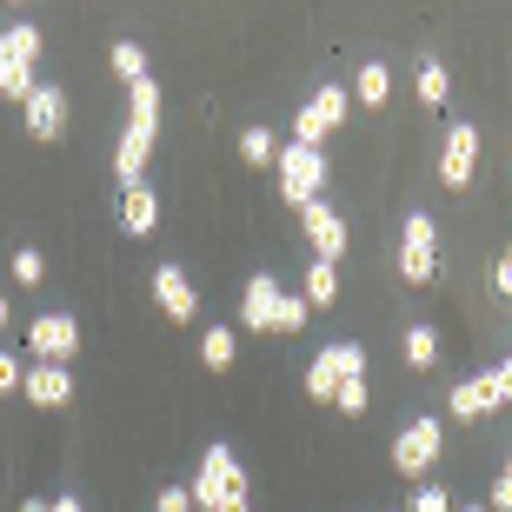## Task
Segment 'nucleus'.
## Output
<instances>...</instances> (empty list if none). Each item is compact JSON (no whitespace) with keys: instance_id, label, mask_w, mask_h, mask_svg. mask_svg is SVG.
<instances>
[{"instance_id":"7ed1b4c3","label":"nucleus","mask_w":512,"mask_h":512,"mask_svg":"<svg viewBox=\"0 0 512 512\" xmlns=\"http://www.w3.org/2000/svg\"><path fill=\"white\" fill-rule=\"evenodd\" d=\"M320 187H326V153L286 140V147H280V193H286V207H313Z\"/></svg>"},{"instance_id":"bb28decb","label":"nucleus","mask_w":512,"mask_h":512,"mask_svg":"<svg viewBox=\"0 0 512 512\" xmlns=\"http://www.w3.org/2000/svg\"><path fill=\"white\" fill-rule=\"evenodd\" d=\"M406 512H453V493H446L439 479H419V486H413V506H406Z\"/></svg>"},{"instance_id":"393cba45","label":"nucleus","mask_w":512,"mask_h":512,"mask_svg":"<svg viewBox=\"0 0 512 512\" xmlns=\"http://www.w3.org/2000/svg\"><path fill=\"white\" fill-rule=\"evenodd\" d=\"M34 94V67H20V60H0V100H27Z\"/></svg>"},{"instance_id":"f03ea898","label":"nucleus","mask_w":512,"mask_h":512,"mask_svg":"<svg viewBox=\"0 0 512 512\" xmlns=\"http://www.w3.org/2000/svg\"><path fill=\"white\" fill-rule=\"evenodd\" d=\"M193 506L200 512H253V486H247V466L227 453V446H213L200 459V473H193Z\"/></svg>"},{"instance_id":"9d476101","label":"nucleus","mask_w":512,"mask_h":512,"mask_svg":"<svg viewBox=\"0 0 512 512\" xmlns=\"http://www.w3.org/2000/svg\"><path fill=\"white\" fill-rule=\"evenodd\" d=\"M20 114H27V133H34V140H60V133H67V94L47 87V80H34V94L20 100Z\"/></svg>"},{"instance_id":"412c9836","label":"nucleus","mask_w":512,"mask_h":512,"mask_svg":"<svg viewBox=\"0 0 512 512\" xmlns=\"http://www.w3.org/2000/svg\"><path fill=\"white\" fill-rule=\"evenodd\" d=\"M446 94H453L446 67L439 60H419V107H446Z\"/></svg>"},{"instance_id":"4be33fe9","label":"nucleus","mask_w":512,"mask_h":512,"mask_svg":"<svg viewBox=\"0 0 512 512\" xmlns=\"http://www.w3.org/2000/svg\"><path fill=\"white\" fill-rule=\"evenodd\" d=\"M240 160H247V167H266V160H280V140L266 127H247L240 133Z\"/></svg>"},{"instance_id":"6ab92c4d","label":"nucleus","mask_w":512,"mask_h":512,"mask_svg":"<svg viewBox=\"0 0 512 512\" xmlns=\"http://www.w3.org/2000/svg\"><path fill=\"white\" fill-rule=\"evenodd\" d=\"M353 94H360L366 107H386V94H393V74H386L380 60H366V67H360V80H353Z\"/></svg>"},{"instance_id":"4468645a","label":"nucleus","mask_w":512,"mask_h":512,"mask_svg":"<svg viewBox=\"0 0 512 512\" xmlns=\"http://www.w3.org/2000/svg\"><path fill=\"white\" fill-rule=\"evenodd\" d=\"M120 227H127V233H153V227H160V187H153V180L120 187Z\"/></svg>"},{"instance_id":"a211bd4d","label":"nucleus","mask_w":512,"mask_h":512,"mask_svg":"<svg viewBox=\"0 0 512 512\" xmlns=\"http://www.w3.org/2000/svg\"><path fill=\"white\" fill-rule=\"evenodd\" d=\"M0 60H20V67H34V60H40V27H34V20L0 27Z\"/></svg>"},{"instance_id":"58836bf2","label":"nucleus","mask_w":512,"mask_h":512,"mask_svg":"<svg viewBox=\"0 0 512 512\" xmlns=\"http://www.w3.org/2000/svg\"><path fill=\"white\" fill-rule=\"evenodd\" d=\"M506 473H512V459H506Z\"/></svg>"},{"instance_id":"ddd939ff","label":"nucleus","mask_w":512,"mask_h":512,"mask_svg":"<svg viewBox=\"0 0 512 512\" xmlns=\"http://www.w3.org/2000/svg\"><path fill=\"white\" fill-rule=\"evenodd\" d=\"M153 300H160L167 320H193V313H200V293H193V280L180 266H160V273H153Z\"/></svg>"},{"instance_id":"2f4dec72","label":"nucleus","mask_w":512,"mask_h":512,"mask_svg":"<svg viewBox=\"0 0 512 512\" xmlns=\"http://www.w3.org/2000/svg\"><path fill=\"white\" fill-rule=\"evenodd\" d=\"M160 512H193V493L187 486H167V493H160Z\"/></svg>"},{"instance_id":"473e14b6","label":"nucleus","mask_w":512,"mask_h":512,"mask_svg":"<svg viewBox=\"0 0 512 512\" xmlns=\"http://www.w3.org/2000/svg\"><path fill=\"white\" fill-rule=\"evenodd\" d=\"M20 373H27V366H20L14 353H0V393H14V386H20Z\"/></svg>"},{"instance_id":"f704fd0d","label":"nucleus","mask_w":512,"mask_h":512,"mask_svg":"<svg viewBox=\"0 0 512 512\" xmlns=\"http://www.w3.org/2000/svg\"><path fill=\"white\" fill-rule=\"evenodd\" d=\"M54 512H87V506H80L74 493H60V499H54Z\"/></svg>"},{"instance_id":"1a4fd4ad","label":"nucleus","mask_w":512,"mask_h":512,"mask_svg":"<svg viewBox=\"0 0 512 512\" xmlns=\"http://www.w3.org/2000/svg\"><path fill=\"white\" fill-rule=\"evenodd\" d=\"M473 167H479V127L473 120H453V127H446V147H439V180H446V187H466Z\"/></svg>"},{"instance_id":"9b49d317","label":"nucleus","mask_w":512,"mask_h":512,"mask_svg":"<svg viewBox=\"0 0 512 512\" xmlns=\"http://www.w3.org/2000/svg\"><path fill=\"white\" fill-rule=\"evenodd\" d=\"M300 227H306V240H313V260H340L346 253V213L340 207H326V200H313V207H300Z\"/></svg>"},{"instance_id":"c9c22d12","label":"nucleus","mask_w":512,"mask_h":512,"mask_svg":"<svg viewBox=\"0 0 512 512\" xmlns=\"http://www.w3.org/2000/svg\"><path fill=\"white\" fill-rule=\"evenodd\" d=\"M20 512H54V506H47V499H20Z\"/></svg>"},{"instance_id":"e433bc0d","label":"nucleus","mask_w":512,"mask_h":512,"mask_svg":"<svg viewBox=\"0 0 512 512\" xmlns=\"http://www.w3.org/2000/svg\"><path fill=\"white\" fill-rule=\"evenodd\" d=\"M0 333H7V300H0Z\"/></svg>"},{"instance_id":"72a5a7b5","label":"nucleus","mask_w":512,"mask_h":512,"mask_svg":"<svg viewBox=\"0 0 512 512\" xmlns=\"http://www.w3.org/2000/svg\"><path fill=\"white\" fill-rule=\"evenodd\" d=\"M493 380H499V399H506V406H512V353H506V360L493 366Z\"/></svg>"},{"instance_id":"f3484780","label":"nucleus","mask_w":512,"mask_h":512,"mask_svg":"<svg viewBox=\"0 0 512 512\" xmlns=\"http://www.w3.org/2000/svg\"><path fill=\"white\" fill-rule=\"evenodd\" d=\"M300 300H306V306H320V313H326L333 300H340V260H313V266H306Z\"/></svg>"},{"instance_id":"20e7f679","label":"nucleus","mask_w":512,"mask_h":512,"mask_svg":"<svg viewBox=\"0 0 512 512\" xmlns=\"http://www.w3.org/2000/svg\"><path fill=\"white\" fill-rule=\"evenodd\" d=\"M439 273V227L433 213H406V227H399V280L426 286Z\"/></svg>"},{"instance_id":"b1692460","label":"nucleus","mask_w":512,"mask_h":512,"mask_svg":"<svg viewBox=\"0 0 512 512\" xmlns=\"http://www.w3.org/2000/svg\"><path fill=\"white\" fill-rule=\"evenodd\" d=\"M306 313H313V306H306L300 293H280V300H273V333H300Z\"/></svg>"},{"instance_id":"c756f323","label":"nucleus","mask_w":512,"mask_h":512,"mask_svg":"<svg viewBox=\"0 0 512 512\" xmlns=\"http://www.w3.org/2000/svg\"><path fill=\"white\" fill-rule=\"evenodd\" d=\"M486 512H512V473L493 479V493H486Z\"/></svg>"},{"instance_id":"6e6552de","label":"nucleus","mask_w":512,"mask_h":512,"mask_svg":"<svg viewBox=\"0 0 512 512\" xmlns=\"http://www.w3.org/2000/svg\"><path fill=\"white\" fill-rule=\"evenodd\" d=\"M346 100H353L346 87H320V94L293 114V140H300V147H320V133H333L346 120Z\"/></svg>"},{"instance_id":"a878e982","label":"nucleus","mask_w":512,"mask_h":512,"mask_svg":"<svg viewBox=\"0 0 512 512\" xmlns=\"http://www.w3.org/2000/svg\"><path fill=\"white\" fill-rule=\"evenodd\" d=\"M366 399H373V393H366V373H353V380L333 386V406H340L346 419H360V413H366Z\"/></svg>"},{"instance_id":"423d86ee","label":"nucleus","mask_w":512,"mask_h":512,"mask_svg":"<svg viewBox=\"0 0 512 512\" xmlns=\"http://www.w3.org/2000/svg\"><path fill=\"white\" fill-rule=\"evenodd\" d=\"M353 373H366V353L353 340H333V346H320V360L306 366V393L320 399V406H333V386L353 380Z\"/></svg>"},{"instance_id":"cd10ccee","label":"nucleus","mask_w":512,"mask_h":512,"mask_svg":"<svg viewBox=\"0 0 512 512\" xmlns=\"http://www.w3.org/2000/svg\"><path fill=\"white\" fill-rule=\"evenodd\" d=\"M114 74L120 80H140V74H147V47H140V40H120V47H114Z\"/></svg>"},{"instance_id":"2eb2a0df","label":"nucleus","mask_w":512,"mask_h":512,"mask_svg":"<svg viewBox=\"0 0 512 512\" xmlns=\"http://www.w3.org/2000/svg\"><path fill=\"white\" fill-rule=\"evenodd\" d=\"M446 406H453V419H479V413H499L506 399H499V380H493V373H473V380L453 386V399H446Z\"/></svg>"},{"instance_id":"c85d7f7f","label":"nucleus","mask_w":512,"mask_h":512,"mask_svg":"<svg viewBox=\"0 0 512 512\" xmlns=\"http://www.w3.org/2000/svg\"><path fill=\"white\" fill-rule=\"evenodd\" d=\"M40 273H47V260H40L34 247H20V253H14V280H20V286H40Z\"/></svg>"},{"instance_id":"39448f33","label":"nucleus","mask_w":512,"mask_h":512,"mask_svg":"<svg viewBox=\"0 0 512 512\" xmlns=\"http://www.w3.org/2000/svg\"><path fill=\"white\" fill-rule=\"evenodd\" d=\"M439 453H446V419H433V413L413 419V426L393 439V466H399L406 479H426V473L439 466Z\"/></svg>"},{"instance_id":"0eeeda50","label":"nucleus","mask_w":512,"mask_h":512,"mask_svg":"<svg viewBox=\"0 0 512 512\" xmlns=\"http://www.w3.org/2000/svg\"><path fill=\"white\" fill-rule=\"evenodd\" d=\"M27 353H34V360L67 366L80 353V320H74V313H40V320L27 326Z\"/></svg>"},{"instance_id":"aec40b11","label":"nucleus","mask_w":512,"mask_h":512,"mask_svg":"<svg viewBox=\"0 0 512 512\" xmlns=\"http://www.w3.org/2000/svg\"><path fill=\"white\" fill-rule=\"evenodd\" d=\"M200 360L213 366V373H227L240 353H233V326H207V340H200Z\"/></svg>"},{"instance_id":"f257e3e1","label":"nucleus","mask_w":512,"mask_h":512,"mask_svg":"<svg viewBox=\"0 0 512 512\" xmlns=\"http://www.w3.org/2000/svg\"><path fill=\"white\" fill-rule=\"evenodd\" d=\"M153 140H160V80L140 74V80H127V133H120V147H114V180L120 187H133V180L147 173Z\"/></svg>"},{"instance_id":"7c9ffc66","label":"nucleus","mask_w":512,"mask_h":512,"mask_svg":"<svg viewBox=\"0 0 512 512\" xmlns=\"http://www.w3.org/2000/svg\"><path fill=\"white\" fill-rule=\"evenodd\" d=\"M493 293H499V300H512V253H499V266H493Z\"/></svg>"},{"instance_id":"4c0bfd02","label":"nucleus","mask_w":512,"mask_h":512,"mask_svg":"<svg viewBox=\"0 0 512 512\" xmlns=\"http://www.w3.org/2000/svg\"><path fill=\"white\" fill-rule=\"evenodd\" d=\"M459 512H486V506H459Z\"/></svg>"},{"instance_id":"dca6fc26","label":"nucleus","mask_w":512,"mask_h":512,"mask_svg":"<svg viewBox=\"0 0 512 512\" xmlns=\"http://www.w3.org/2000/svg\"><path fill=\"white\" fill-rule=\"evenodd\" d=\"M273 300H280V286L266 280V273H253L247 293H240V326L247 333H273Z\"/></svg>"},{"instance_id":"5701e85b","label":"nucleus","mask_w":512,"mask_h":512,"mask_svg":"<svg viewBox=\"0 0 512 512\" xmlns=\"http://www.w3.org/2000/svg\"><path fill=\"white\" fill-rule=\"evenodd\" d=\"M406 366H439V333L433 326H406Z\"/></svg>"},{"instance_id":"f8f14e48","label":"nucleus","mask_w":512,"mask_h":512,"mask_svg":"<svg viewBox=\"0 0 512 512\" xmlns=\"http://www.w3.org/2000/svg\"><path fill=\"white\" fill-rule=\"evenodd\" d=\"M20 393H27V406H67L74 399V373L54 366V360H34L20 373Z\"/></svg>"}]
</instances>
